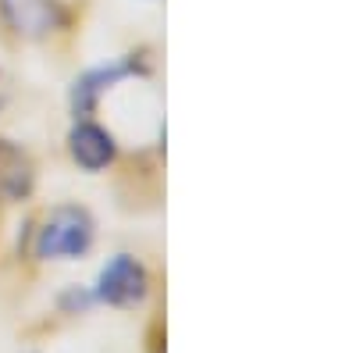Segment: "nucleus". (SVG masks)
I'll list each match as a JSON object with an SVG mask.
<instances>
[{
	"label": "nucleus",
	"instance_id": "f257e3e1",
	"mask_svg": "<svg viewBox=\"0 0 356 353\" xmlns=\"http://www.w3.org/2000/svg\"><path fill=\"white\" fill-rule=\"evenodd\" d=\"M93 240H97L93 214L79 203H61L40 221L33 250L40 260H79L93 250Z\"/></svg>",
	"mask_w": 356,
	"mask_h": 353
},
{
	"label": "nucleus",
	"instance_id": "f03ea898",
	"mask_svg": "<svg viewBox=\"0 0 356 353\" xmlns=\"http://www.w3.org/2000/svg\"><path fill=\"white\" fill-rule=\"evenodd\" d=\"M93 297H97V304H107V307H118V311H132L150 297V272H146V264L139 257L114 253L97 275Z\"/></svg>",
	"mask_w": 356,
	"mask_h": 353
},
{
	"label": "nucleus",
	"instance_id": "7ed1b4c3",
	"mask_svg": "<svg viewBox=\"0 0 356 353\" xmlns=\"http://www.w3.org/2000/svg\"><path fill=\"white\" fill-rule=\"evenodd\" d=\"M136 75H146V61H143V57H136V54L118 57V61H111V65H97V68L82 72L75 79V86H72V114L75 118H89V114L97 111V104H100V97L107 90H114L118 82L136 79Z\"/></svg>",
	"mask_w": 356,
	"mask_h": 353
},
{
	"label": "nucleus",
	"instance_id": "20e7f679",
	"mask_svg": "<svg viewBox=\"0 0 356 353\" xmlns=\"http://www.w3.org/2000/svg\"><path fill=\"white\" fill-rule=\"evenodd\" d=\"M0 11L18 40H47L68 25V8L61 0H0Z\"/></svg>",
	"mask_w": 356,
	"mask_h": 353
},
{
	"label": "nucleus",
	"instance_id": "39448f33",
	"mask_svg": "<svg viewBox=\"0 0 356 353\" xmlns=\"http://www.w3.org/2000/svg\"><path fill=\"white\" fill-rule=\"evenodd\" d=\"M68 154L82 171H104L118 157V139L93 118H75V125L68 132Z\"/></svg>",
	"mask_w": 356,
	"mask_h": 353
},
{
	"label": "nucleus",
	"instance_id": "423d86ee",
	"mask_svg": "<svg viewBox=\"0 0 356 353\" xmlns=\"http://www.w3.org/2000/svg\"><path fill=\"white\" fill-rule=\"evenodd\" d=\"M36 189V164L18 143L0 139V203H22Z\"/></svg>",
	"mask_w": 356,
	"mask_h": 353
},
{
	"label": "nucleus",
	"instance_id": "0eeeda50",
	"mask_svg": "<svg viewBox=\"0 0 356 353\" xmlns=\"http://www.w3.org/2000/svg\"><path fill=\"white\" fill-rule=\"evenodd\" d=\"M61 304L68 307V311H89L97 304V297H93V289H79V285H72L65 297H61Z\"/></svg>",
	"mask_w": 356,
	"mask_h": 353
},
{
	"label": "nucleus",
	"instance_id": "6e6552de",
	"mask_svg": "<svg viewBox=\"0 0 356 353\" xmlns=\"http://www.w3.org/2000/svg\"><path fill=\"white\" fill-rule=\"evenodd\" d=\"M0 107H4V90H0Z\"/></svg>",
	"mask_w": 356,
	"mask_h": 353
}]
</instances>
